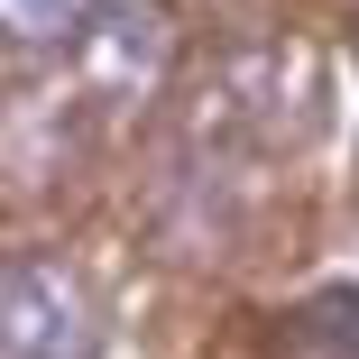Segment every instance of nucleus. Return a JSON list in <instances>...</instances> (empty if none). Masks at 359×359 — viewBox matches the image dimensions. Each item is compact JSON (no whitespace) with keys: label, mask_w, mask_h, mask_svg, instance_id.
I'll use <instances>...</instances> for the list:
<instances>
[{"label":"nucleus","mask_w":359,"mask_h":359,"mask_svg":"<svg viewBox=\"0 0 359 359\" xmlns=\"http://www.w3.org/2000/svg\"><path fill=\"white\" fill-rule=\"evenodd\" d=\"M102 304L65 258H0V359H93Z\"/></svg>","instance_id":"f257e3e1"},{"label":"nucleus","mask_w":359,"mask_h":359,"mask_svg":"<svg viewBox=\"0 0 359 359\" xmlns=\"http://www.w3.org/2000/svg\"><path fill=\"white\" fill-rule=\"evenodd\" d=\"M166 37H175L166 10H148V0H120V10L83 37V74H93L102 93H138V83L166 65Z\"/></svg>","instance_id":"f03ea898"},{"label":"nucleus","mask_w":359,"mask_h":359,"mask_svg":"<svg viewBox=\"0 0 359 359\" xmlns=\"http://www.w3.org/2000/svg\"><path fill=\"white\" fill-rule=\"evenodd\" d=\"M111 10H120V0H0V46H19V55H55V46L93 37Z\"/></svg>","instance_id":"7ed1b4c3"}]
</instances>
